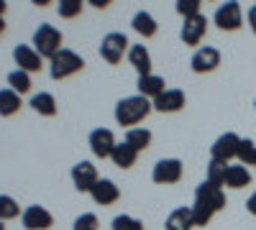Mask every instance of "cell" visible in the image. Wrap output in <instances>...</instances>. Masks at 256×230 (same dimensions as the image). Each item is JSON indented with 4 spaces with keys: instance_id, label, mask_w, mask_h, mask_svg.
<instances>
[{
    "instance_id": "6da1fadb",
    "label": "cell",
    "mask_w": 256,
    "mask_h": 230,
    "mask_svg": "<svg viewBox=\"0 0 256 230\" xmlns=\"http://www.w3.org/2000/svg\"><path fill=\"white\" fill-rule=\"evenodd\" d=\"M152 110H154V102L146 100L144 95L123 97V100H118V105H116V123L118 125H126V128L131 131V125L141 123Z\"/></svg>"
},
{
    "instance_id": "7a4b0ae2",
    "label": "cell",
    "mask_w": 256,
    "mask_h": 230,
    "mask_svg": "<svg viewBox=\"0 0 256 230\" xmlns=\"http://www.w3.org/2000/svg\"><path fill=\"white\" fill-rule=\"evenodd\" d=\"M34 49L38 51V56L41 59H54L64 46H62V31L59 28H54V26H49V23H41L38 28H36V33H34Z\"/></svg>"
},
{
    "instance_id": "3957f363",
    "label": "cell",
    "mask_w": 256,
    "mask_h": 230,
    "mask_svg": "<svg viewBox=\"0 0 256 230\" xmlns=\"http://www.w3.org/2000/svg\"><path fill=\"white\" fill-rule=\"evenodd\" d=\"M84 67V59L72 51V49H62L54 59H49V74L52 79H67L72 74H77Z\"/></svg>"
},
{
    "instance_id": "277c9868",
    "label": "cell",
    "mask_w": 256,
    "mask_h": 230,
    "mask_svg": "<svg viewBox=\"0 0 256 230\" xmlns=\"http://www.w3.org/2000/svg\"><path fill=\"white\" fill-rule=\"evenodd\" d=\"M128 49H131V46H128V36L118 33V31L105 33L102 41H100V56L108 61V64H118Z\"/></svg>"
},
{
    "instance_id": "5b68a950",
    "label": "cell",
    "mask_w": 256,
    "mask_h": 230,
    "mask_svg": "<svg viewBox=\"0 0 256 230\" xmlns=\"http://www.w3.org/2000/svg\"><path fill=\"white\" fill-rule=\"evenodd\" d=\"M212 20H216V26L220 31H238L241 23H244V10H241V5L236 3V0H230V3H223L216 10Z\"/></svg>"
},
{
    "instance_id": "8992f818",
    "label": "cell",
    "mask_w": 256,
    "mask_h": 230,
    "mask_svg": "<svg viewBox=\"0 0 256 230\" xmlns=\"http://www.w3.org/2000/svg\"><path fill=\"white\" fill-rule=\"evenodd\" d=\"M182 172H184V166L180 159H162L156 161L154 166V172H152V179L156 184H177L182 179Z\"/></svg>"
},
{
    "instance_id": "52a82bcc",
    "label": "cell",
    "mask_w": 256,
    "mask_h": 230,
    "mask_svg": "<svg viewBox=\"0 0 256 230\" xmlns=\"http://www.w3.org/2000/svg\"><path fill=\"white\" fill-rule=\"evenodd\" d=\"M195 202H200V205H205V207H210L212 213H220L223 207H226V192L220 190V187H216V184H210V182H202L198 190H195Z\"/></svg>"
},
{
    "instance_id": "ba28073f",
    "label": "cell",
    "mask_w": 256,
    "mask_h": 230,
    "mask_svg": "<svg viewBox=\"0 0 256 230\" xmlns=\"http://www.w3.org/2000/svg\"><path fill=\"white\" fill-rule=\"evenodd\" d=\"M218 64H220V51L216 46H200L190 59V67L195 74L212 72V69H218Z\"/></svg>"
},
{
    "instance_id": "9c48e42d",
    "label": "cell",
    "mask_w": 256,
    "mask_h": 230,
    "mask_svg": "<svg viewBox=\"0 0 256 230\" xmlns=\"http://www.w3.org/2000/svg\"><path fill=\"white\" fill-rule=\"evenodd\" d=\"M20 223H24L26 230H49L54 225V215L46 210V207L31 205V207L24 210V215H20Z\"/></svg>"
},
{
    "instance_id": "30bf717a",
    "label": "cell",
    "mask_w": 256,
    "mask_h": 230,
    "mask_svg": "<svg viewBox=\"0 0 256 230\" xmlns=\"http://www.w3.org/2000/svg\"><path fill=\"white\" fill-rule=\"evenodd\" d=\"M205 33H208V18L202 13L200 15H192V18H184L180 36H182V41H184L187 46H198L200 41L205 38Z\"/></svg>"
},
{
    "instance_id": "8fae6325",
    "label": "cell",
    "mask_w": 256,
    "mask_h": 230,
    "mask_svg": "<svg viewBox=\"0 0 256 230\" xmlns=\"http://www.w3.org/2000/svg\"><path fill=\"white\" fill-rule=\"evenodd\" d=\"M116 136L110 128H95L90 133V151L98 156V159H110L113 156V149H116Z\"/></svg>"
},
{
    "instance_id": "7c38bea8",
    "label": "cell",
    "mask_w": 256,
    "mask_h": 230,
    "mask_svg": "<svg viewBox=\"0 0 256 230\" xmlns=\"http://www.w3.org/2000/svg\"><path fill=\"white\" fill-rule=\"evenodd\" d=\"M238 146H241V138L236 133H223L216 143L210 146V156L216 159V161L228 164L233 156H238Z\"/></svg>"
},
{
    "instance_id": "4fadbf2b",
    "label": "cell",
    "mask_w": 256,
    "mask_h": 230,
    "mask_svg": "<svg viewBox=\"0 0 256 230\" xmlns=\"http://www.w3.org/2000/svg\"><path fill=\"white\" fill-rule=\"evenodd\" d=\"M72 182L80 192H92V187L100 182V177H98V169L90 161H80V164L72 166Z\"/></svg>"
},
{
    "instance_id": "5bb4252c",
    "label": "cell",
    "mask_w": 256,
    "mask_h": 230,
    "mask_svg": "<svg viewBox=\"0 0 256 230\" xmlns=\"http://www.w3.org/2000/svg\"><path fill=\"white\" fill-rule=\"evenodd\" d=\"M13 59H16L18 69H24V72H28V74L41 69V56H38V51L31 49V46H26V44H18V46L13 49Z\"/></svg>"
},
{
    "instance_id": "9a60e30c",
    "label": "cell",
    "mask_w": 256,
    "mask_h": 230,
    "mask_svg": "<svg viewBox=\"0 0 256 230\" xmlns=\"http://www.w3.org/2000/svg\"><path fill=\"white\" fill-rule=\"evenodd\" d=\"M92 200L98 202V205H102V207H108V205H113V202H118V197H120V190H118V184L113 182V179H100L95 187H92Z\"/></svg>"
},
{
    "instance_id": "2e32d148",
    "label": "cell",
    "mask_w": 256,
    "mask_h": 230,
    "mask_svg": "<svg viewBox=\"0 0 256 230\" xmlns=\"http://www.w3.org/2000/svg\"><path fill=\"white\" fill-rule=\"evenodd\" d=\"M184 108V92L182 90H164L154 100V110L159 113H177Z\"/></svg>"
},
{
    "instance_id": "e0dca14e",
    "label": "cell",
    "mask_w": 256,
    "mask_h": 230,
    "mask_svg": "<svg viewBox=\"0 0 256 230\" xmlns=\"http://www.w3.org/2000/svg\"><path fill=\"white\" fill-rule=\"evenodd\" d=\"M128 61H131V67L138 72V77H146L152 74V54L144 44H134L128 49Z\"/></svg>"
},
{
    "instance_id": "ac0fdd59",
    "label": "cell",
    "mask_w": 256,
    "mask_h": 230,
    "mask_svg": "<svg viewBox=\"0 0 256 230\" xmlns=\"http://www.w3.org/2000/svg\"><path fill=\"white\" fill-rule=\"evenodd\" d=\"M136 85H138V95H144L146 100H156L166 87V82H164V77H159V74H146V77H138V82H136Z\"/></svg>"
},
{
    "instance_id": "d6986e66",
    "label": "cell",
    "mask_w": 256,
    "mask_h": 230,
    "mask_svg": "<svg viewBox=\"0 0 256 230\" xmlns=\"http://www.w3.org/2000/svg\"><path fill=\"white\" fill-rule=\"evenodd\" d=\"M164 225H166V230H192V228H195V220H192V207H177V210H172Z\"/></svg>"
},
{
    "instance_id": "ffe728a7",
    "label": "cell",
    "mask_w": 256,
    "mask_h": 230,
    "mask_svg": "<svg viewBox=\"0 0 256 230\" xmlns=\"http://www.w3.org/2000/svg\"><path fill=\"white\" fill-rule=\"evenodd\" d=\"M251 184V172L246 169L244 164H233L228 166V177H226V187L230 190H244V187Z\"/></svg>"
},
{
    "instance_id": "44dd1931",
    "label": "cell",
    "mask_w": 256,
    "mask_h": 230,
    "mask_svg": "<svg viewBox=\"0 0 256 230\" xmlns=\"http://www.w3.org/2000/svg\"><path fill=\"white\" fill-rule=\"evenodd\" d=\"M110 159H113L116 166H120V169H131V166L136 164V159H138V151L123 141V143H118L116 149H113V156Z\"/></svg>"
},
{
    "instance_id": "7402d4cb",
    "label": "cell",
    "mask_w": 256,
    "mask_h": 230,
    "mask_svg": "<svg viewBox=\"0 0 256 230\" xmlns=\"http://www.w3.org/2000/svg\"><path fill=\"white\" fill-rule=\"evenodd\" d=\"M131 26H134V31L141 33L144 38L156 36V28H159V26H156V20H154V15H152V13H146V10H138V13L134 15Z\"/></svg>"
},
{
    "instance_id": "603a6c76",
    "label": "cell",
    "mask_w": 256,
    "mask_h": 230,
    "mask_svg": "<svg viewBox=\"0 0 256 230\" xmlns=\"http://www.w3.org/2000/svg\"><path fill=\"white\" fill-rule=\"evenodd\" d=\"M31 108H34L38 115L52 118V115H56V100H54L52 92H36V95L31 97Z\"/></svg>"
},
{
    "instance_id": "cb8c5ba5",
    "label": "cell",
    "mask_w": 256,
    "mask_h": 230,
    "mask_svg": "<svg viewBox=\"0 0 256 230\" xmlns=\"http://www.w3.org/2000/svg\"><path fill=\"white\" fill-rule=\"evenodd\" d=\"M20 110V95L13 92L10 87L8 90H0V115L3 118H10Z\"/></svg>"
},
{
    "instance_id": "d4e9b609",
    "label": "cell",
    "mask_w": 256,
    "mask_h": 230,
    "mask_svg": "<svg viewBox=\"0 0 256 230\" xmlns=\"http://www.w3.org/2000/svg\"><path fill=\"white\" fill-rule=\"evenodd\" d=\"M126 143L134 146V149L141 154V151H146L148 146H152V131H146V128H131V131H126Z\"/></svg>"
},
{
    "instance_id": "484cf974",
    "label": "cell",
    "mask_w": 256,
    "mask_h": 230,
    "mask_svg": "<svg viewBox=\"0 0 256 230\" xmlns=\"http://www.w3.org/2000/svg\"><path fill=\"white\" fill-rule=\"evenodd\" d=\"M228 166L230 164H223V161H216V159H210V164H208V179L205 182H210V184H216V187H226V177H228Z\"/></svg>"
},
{
    "instance_id": "4316f807",
    "label": "cell",
    "mask_w": 256,
    "mask_h": 230,
    "mask_svg": "<svg viewBox=\"0 0 256 230\" xmlns=\"http://www.w3.org/2000/svg\"><path fill=\"white\" fill-rule=\"evenodd\" d=\"M8 85H10V90H13V92L26 95V92L31 90V74H28V72H24V69H13V72L8 74Z\"/></svg>"
},
{
    "instance_id": "83f0119b",
    "label": "cell",
    "mask_w": 256,
    "mask_h": 230,
    "mask_svg": "<svg viewBox=\"0 0 256 230\" xmlns=\"http://www.w3.org/2000/svg\"><path fill=\"white\" fill-rule=\"evenodd\" d=\"M20 215V207L13 197L8 195H0V223H6V220H13Z\"/></svg>"
},
{
    "instance_id": "f1b7e54d",
    "label": "cell",
    "mask_w": 256,
    "mask_h": 230,
    "mask_svg": "<svg viewBox=\"0 0 256 230\" xmlns=\"http://www.w3.org/2000/svg\"><path fill=\"white\" fill-rule=\"evenodd\" d=\"M244 166H254V159H256V143L251 138H241V146H238V156H236Z\"/></svg>"
},
{
    "instance_id": "f546056e",
    "label": "cell",
    "mask_w": 256,
    "mask_h": 230,
    "mask_svg": "<svg viewBox=\"0 0 256 230\" xmlns=\"http://www.w3.org/2000/svg\"><path fill=\"white\" fill-rule=\"evenodd\" d=\"M98 228H100V220L95 213H82L72 225V230H98Z\"/></svg>"
},
{
    "instance_id": "4dcf8cb0",
    "label": "cell",
    "mask_w": 256,
    "mask_h": 230,
    "mask_svg": "<svg viewBox=\"0 0 256 230\" xmlns=\"http://www.w3.org/2000/svg\"><path fill=\"white\" fill-rule=\"evenodd\" d=\"M56 10L62 18H77L82 13V0H62Z\"/></svg>"
},
{
    "instance_id": "1f68e13d",
    "label": "cell",
    "mask_w": 256,
    "mask_h": 230,
    "mask_svg": "<svg viewBox=\"0 0 256 230\" xmlns=\"http://www.w3.org/2000/svg\"><path fill=\"white\" fill-rule=\"evenodd\" d=\"M113 230H144V223L131 215H118L113 220Z\"/></svg>"
},
{
    "instance_id": "d6a6232c",
    "label": "cell",
    "mask_w": 256,
    "mask_h": 230,
    "mask_svg": "<svg viewBox=\"0 0 256 230\" xmlns=\"http://www.w3.org/2000/svg\"><path fill=\"white\" fill-rule=\"evenodd\" d=\"M177 13L182 18L200 15V0H177Z\"/></svg>"
},
{
    "instance_id": "836d02e7",
    "label": "cell",
    "mask_w": 256,
    "mask_h": 230,
    "mask_svg": "<svg viewBox=\"0 0 256 230\" xmlns=\"http://www.w3.org/2000/svg\"><path fill=\"white\" fill-rule=\"evenodd\" d=\"M246 18H248V26H251V31L256 33V5H251V8H248Z\"/></svg>"
},
{
    "instance_id": "e575fe53",
    "label": "cell",
    "mask_w": 256,
    "mask_h": 230,
    "mask_svg": "<svg viewBox=\"0 0 256 230\" xmlns=\"http://www.w3.org/2000/svg\"><path fill=\"white\" fill-rule=\"evenodd\" d=\"M246 210H248V213H251V215L256 218V192H254V195H251V197L246 200Z\"/></svg>"
},
{
    "instance_id": "d590c367",
    "label": "cell",
    "mask_w": 256,
    "mask_h": 230,
    "mask_svg": "<svg viewBox=\"0 0 256 230\" xmlns=\"http://www.w3.org/2000/svg\"><path fill=\"white\" fill-rule=\"evenodd\" d=\"M88 3L95 5V8H105V5H108V0H88Z\"/></svg>"
},
{
    "instance_id": "8d00e7d4",
    "label": "cell",
    "mask_w": 256,
    "mask_h": 230,
    "mask_svg": "<svg viewBox=\"0 0 256 230\" xmlns=\"http://www.w3.org/2000/svg\"><path fill=\"white\" fill-rule=\"evenodd\" d=\"M6 8H8V5L3 3V0H0V18H3V13H6Z\"/></svg>"
},
{
    "instance_id": "74e56055",
    "label": "cell",
    "mask_w": 256,
    "mask_h": 230,
    "mask_svg": "<svg viewBox=\"0 0 256 230\" xmlns=\"http://www.w3.org/2000/svg\"><path fill=\"white\" fill-rule=\"evenodd\" d=\"M3 31H6V20H3V18H0V33H3Z\"/></svg>"
},
{
    "instance_id": "f35d334b",
    "label": "cell",
    "mask_w": 256,
    "mask_h": 230,
    "mask_svg": "<svg viewBox=\"0 0 256 230\" xmlns=\"http://www.w3.org/2000/svg\"><path fill=\"white\" fill-rule=\"evenodd\" d=\"M0 230H6V223H0Z\"/></svg>"
},
{
    "instance_id": "ab89813d",
    "label": "cell",
    "mask_w": 256,
    "mask_h": 230,
    "mask_svg": "<svg viewBox=\"0 0 256 230\" xmlns=\"http://www.w3.org/2000/svg\"><path fill=\"white\" fill-rule=\"evenodd\" d=\"M254 166H256V159H254Z\"/></svg>"
},
{
    "instance_id": "60d3db41",
    "label": "cell",
    "mask_w": 256,
    "mask_h": 230,
    "mask_svg": "<svg viewBox=\"0 0 256 230\" xmlns=\"http://www.w3.org/2000/svg\"><path fill=\"white\" fill-rule=\"evenodd\" d=\"M254 105H256V102H254Z\"/></svg>"
}]
</instances>
